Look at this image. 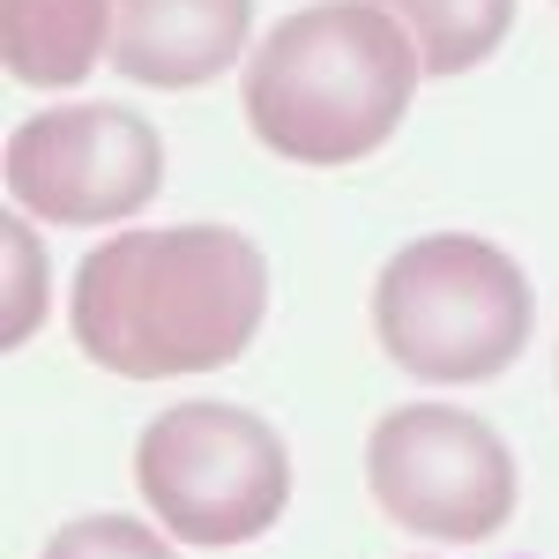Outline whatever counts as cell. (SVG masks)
<instances>
[{
    "label": "cell",
    "mask_w": 559,
    "mask_h": 559,
    "mask_svg": "<svg viewBox=\"0 0 559 559\" xmlns=\"http://www.w3.org/2000/svg\"><path fill=\"white\" fill-rule=\"evenodd\" d=\"M269 313V261L231 224L120 231L75 269V344L120 381L216 373L247 358Z\"/></svg>",
    "instance_id": "6da1fadb"
},
{
    "label": "cell",
    "mask_w": 559,
    "mask_h": 559,
    "mask_svg": "<svg viewBox=\"0 0 559 559\" xmlns=\"http://www.w3.org/2000/svg\"><path fill=\"white\" fill-rule=\"evenodd\" d=\"M418 45L373 0H321L284 15L254 45L239 105L269 157L284 165H358L403 128L418 97Z\"/></svg>",
    "instance_id": "7a4b0ae2"
},
{
    "label": "cell",
    "mask_w": 559,
    "mask_h": 559,
    "mask_svg": "<svg viewBox=\"0 0 559 559\" xmlns=\"http://www.w3.org/2000/svg\"><path fill=\"white\" fill-rule=\"evenodd\" d=\"M537 292L522 261L477 231H426L373 276V336L381 350L440 388L500 381L530 344Z\"/></svg>",
    "instance_id": "3957f363"
},
{
    "label": "cell",
    "mask_w": 559,
    "mask_h": 559,
    "mask_svg": "<svg viewBox=\"0 0 559 559\" xmlns=\"http://www.w3.org/2000/svg\"><path fill=\"white\" fill-rule=\"evenodd\" d=\"M134 485L165 537L187 545H254L292 500L284 432L239 403H173L134 440Z\"/></svg>",
    "instance_id": "277c9868"
},
{
    "label": "cell",
    "mask_w": 559,
    "mask_h": 559,
    "mask_svg": "<svg viewBox=\"0 0 559 559\" xmlns=\"http://www.w3.org/2000/svg\"><path fill=\"white\" fill-rule=\"evenodd\" d=\"M366 485L373 508L411 537L485 545L515 522V455L508 440L448 403H403L366 432Z\"/></svg>",
    "instance_id": "5b68a950"
},
{
    "label": "cell",
    "mask_w": 559,
    "mask_h": 559,
    "mask_svg": "<svg viewBox=\"0 0 559 559\" xmlns=\"http://www.w3.org/2000/svg\"><path fill=\"white\" fill-rule=\"evenodd\" d=\"M165 187V142L128 105H60L8 134V194L45 224H120Z\"/></svg>",
    "instance_id": "8992f818"
},
{
    "label": "cell",
    "mask_w": 559,
    "mask_h": 559,
    "mask_svg": "<svg viewBox=\"0 0 559 559\" xmlns=\"http://www.w3.org/2000/svg\"><path fill=\"white\" fill-rule=\"evenodd\" d=\"M254 31V0H112V68L142 90L216 83Z\"/></svg>",
    "instance_id": "52a82bcc"
},
{
    "label": "cell",
    "mask_w": 559,
    "mask_h": 559,
    "mask_svg": "<svg viewBox=\"0 0 559 559\" xmlns=\"http://www.w3.org/2000/svg\"><path fill=\"white\" fill-rule=\"evenodd\" d=\"M112 0H0V60L31 90H75L105 60Z\"/></svg>",
    "instance_id": "ba28073f"
},
{
    "label": "cell",
    "mask_w": 559,
    "mask_h": 559,
    "mask_svg": "<svg viewBox=\"0 0 559 559\" xmlns=\"http://www.w3.org/2000/svg\"><path fill=\"white\" fill-rule=\"evenodd\" d=\"M373 8L411 31L426 75H471L515 31V0H373Z\"/></svg>",
    "instance_id": "9c48e42d"
},
{
    "label": "cell",
    "mask_w": 559,
    "mask_h": 559,
    "mask_svg": "<svg viewBox=\"0 0 559 559\" xmlns=\"http://www.w3.org/2000/svg\"><path fill=\"white\" fill-rule=\"evenodd\" d=\"M45 559H179V552L134 515H75L60 537H45Z\"/></svg>",
    "instance_id": "30bf717a"
},
{
    "label": "cell",
    "mask_w": 559,
    "mask_h": 559,
    "mask_svg": "<svg viewBox=\"0 0 559 559\" xmlns=\"http://www.w3.org/2000/svg\"><path fill=\"white\" fill-rule=\"evenodd\" d=\"M8 254H15V313H8V344H23V329H31V313H38V299H31V261H38V247H31V224L15 216L8 231Z\"/></svg>",
    "instance_id": "8fae6325"
}]
</instances>
